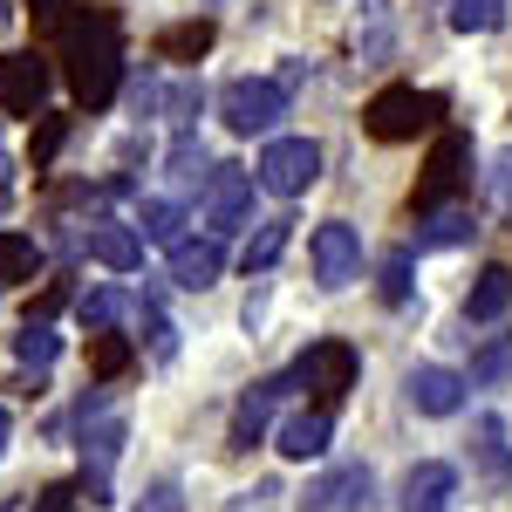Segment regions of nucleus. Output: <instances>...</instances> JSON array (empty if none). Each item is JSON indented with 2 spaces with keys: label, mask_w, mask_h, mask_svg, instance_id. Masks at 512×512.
<instances>
[{
  "label": "nucleus",
  "mask_w": 512,
  "mask_h": 512,
  "mask_svg": "<svg viewBox=\"0 0 512 512\" xmlns=\"http://www.w3.org/2000/svg\"><path fill=\"white\" fill-rule=\"evenodd\" d=\"M41 274V246L28 233H0V294Z\"/></svg>",
  "instance_id": "23"
},
{
  "label": "nucleus",
  "mask_w": 512,
  "mask_h": 512,
  "mask_svg": "<svg viewBox=\"0 0 512 512\" xmlns=\"http://www.w3.org/2000/svg\"><path fill=\"white\" fill-rule=\"evenodd\" d=\"M62 82L82 110H110L123 89V28L110 7H69L62 21Z\"/></svg>",
  "instance_id": "1"
},
{
  "label": "nucleus",
  "mask_w": 512,
  "mask_h": 512,
  "mask_svg": "<svg viewBox=\"0 0 512 512\" xmlns=\"http://www.w3.org/2000/svg\"><path fill=\"white\" fill-rule=\"evenodd\" d=\"M512 376V335H492V342H478L472 349V376H465V390H499Z\"/></svg>",
  "instance_id": "22"
},
{
  "label": "nucleus",
  "mask_w": 512,
  "mask_h": 512,
  "mask_svg": "<svg viewBox=\"0 0 512 512\" xmlns=\"http://www.w3.org/2000/svg\"><path fill=\"white\" fill-rule=\"evenodd\" d=\"M28 512H82V485H76V478H62V485H48V492H41V499H35Z\"/></svg>",
  "instance_id": "33"
},
{
  "label": "nucleus",
  "mask_w": 512,
  "mask_h": 512,
  "mask_svg": "<svg viewBox=\"0 0 512 512\" xmlns=\"http://www.w3.org/2000/svg\"><path fill=\"white\" fill-rule=\"evenodd\" d=\"M117 315H123V294L117 287H89L76 301V321L89 328V335H103V328H117Z\"/></svg>",
  "instance_id": "28"
},
{
  "label": "nucleus",
  "mask_w": 512,
  "mask_h": 512,
  "mask_svg": "<svg viewBox=\"0 0 512 512\" xmlns=\"http://www.w3.org/2000/svg\"><path fill=\"white\" fill-rule=\"evenodd\" d=\"M403 396H410L417 417H458V410H465V376L444 369V362H417V369L403 376Z\"/></svg>",
  "instance_id": "11"
},
{
  "label": "nucleus",
  "mask_w": 512,
  "mask_h": 512,
  "mask_svg": "<svg viewBox=\"0 0 512 512\" xmlns=\"http://www.w3.org/2000/svg\"><path fill=\"white\" fill-rule=\"evenodd\" d=\"M437 117H444V96H437V89L390 82V89H376V96H369V110H362V130H369L376 144H410L417 130H437Z\"/></svg>",
  "instance_id": "3"
},
{
  "label": "nucleus",
  "mask_w": 512,
  "mask_h": 512,
  "mask_svg": "<svg viewBox=\"0 0 512 512\" xmlns=\"http://www.w3.org/2000/svg\"><path fill=\"white\" fill-rule=\"evenodd\" d=\"M499 315H512V267H485L472 280V294H465V321L485 328V321H499Z\"/></svg>",
  "instance_id": "19"
},
{
  "label": "nucleus",
  "mask_w": 512,
  "mask_h": 512,
  "mask_svg": "<svg viewBox=\"0 0 512 512\" xmlns=\"http://www.w3.org/2000/svg\"><path fill=\"white\" fill-rule=\"evenodd\" d=\"M219 274H226V239L205 233V239H178V246H171V280H178L185 294H205Z\"/></svg>",
  "instance_id": "14"
},
{
  "label": "nucleus",
  "mask_w": 512,
  "mask_h": 512,
  "mask_svg": "<svg viewBox=\"0 0 512 512\" xmlns=\"http://www.w3.org/2000/svg\"><path fill=\"white\" fill-rule=\"evenodd\" d=\"M130 362H137L130 335H117V328L89 335V376H96V383H117V376H130Z\"/></svg>",
  "instance_id": "21"
},
{
  "label": "nucleus",
  "mask_w": 512,
  "mask_h": 512,
  "mask_svg": "<svg viewBox=\"0 0 512 512\" xmlns=\"http://www.w3.org/2000/svg\"><path fill=\"white\" fill-rule=\"evenodd\" d=\"M178 226H185V212H178L171 198H144V205H137V239H151V246H178Z\"/></svg>",
  "instance_id": "25"
},
{
  "label": "nucleus",
  "mask_w": 512,
  "mask_h": 512,
  "mask_svg": "<svg viewBox=\"0 0 512 512\" xmlns=\"http://www.w3.org/2000/svg\"><path fill=\"white\" fill-rule=\"evenodd\" d=\"M198 219L212 226V239L253 226V171L246 164H212L198 185Z\"/></svg>",
  "instance_id": "5"
},
{
  "label": "nucleus",
  "mask_w": 512,
  "mask_h": 512,
  "mask_svg": "<svg viewBox=\"0 0 512 512\" xmlns=\"http://www.w3.org/2000/svg\"><path fill=\"white\" fill-rule=\"evenodd\" d=\"M506 21V0H451V28L458 35H492Z\"/></svg>",
  "instance_id": "29"
},
{
  "label": "nucleus",
  "mask_w": 512,
  "mask_h": 512,
  "mask_svg": "<svg viewBox=\"0 0 512 512\" xmlns=\"http://www.w3.org/2000/svg\"><path fill=\"white\" fill-rule=\"evenodd\" d=\"M7 437H14V417L0 410V458H7Z\"/></svg>",
  "instance_id": "37"
},
{
  "label": "nucleus",
  "mask_w": 512,
  "mask_h": 512,
  "mask_svg": "<svg viewBox=\"0 0 512 512\" xmlns=\"http://www.w3.org/2000/svg\"><path fill=\"white\" fill-rule=\"evenodd\" d=\"M315 178H321V144H308V137H274L253 164V185L274 198H301Z\"/></svg>",
  "instance_id": "7"
},
{
  "label": "nucleus",
  "mask_w": 512,
  "mask_h": 512,
  "mask_svg": "<svg viewBox=\"0 0 512 512\" xmlns=\"http://www.w3.org/2000/svg\"><path fill=\"white\" fill-rule=\"evenodd\" d=\"M355 376H362L355 342H308V349L294 355V369H287V390H308L315 410H335L355 390Z\"/></svg>",
  "instance_id": "4"
},
{
  "label": "nucleus",
  "mask_w": 512,
  "mask_h": 512,
  "mask_svg": "<svg viewBox=\"0 0 512 512\" xmlns=\"http://www.w3.org/2000/svg\"><path fill=\"white\" fill-rule=\"evenodd\" d=\"M55 355H62V335H55L48 321H28V328L14 335V362H21V369H48Z\"/></svg>",
  "instance_id": "26"
},
{
  "label": "nucleus",
  "mask_w": 512,
  "mask_h": 512,
  "mask_svg": "<svg viewBox=\"0 0 512 512\" xmlns=\"http://www.w3.org/2000/svg\"><path fill=\"white\" fill-rule=\"evenodd\" d=\"M451 499H458V472H451L444 458H424V465L403 472L396 512H451Z\"/></svg>",
  "instance_id": "12"
},
{
  "label": "nucleus",
  "mask_w": 512,
  "mask_h": 512,
  "mask_svg": "<svg viewBox=\"0 0 512 512\" xmlns=\"http://www.w3.org/2000/svg\"><path fill=\"white\" fill-rule=\"evenodd\" d=\"M62 144H69V117L41 110V117H35V137H28V164H35V171H48V164L62 158Z\"/></svg>",
  "instance_id": "27"
},
{
  "label": "nucleus",
  "mask_w": 512,
  "mask_h": 512,
  "mask_svg": "<svg viewBox=\"0 0 512 512\" xmlns=\"http://www.w3.org/2000/svg\"><path fill=\"white\" fill-rule=\"evenodd\" d=\"M287 239H294V219H267L260 233L246 239V253H239V260H246V274H267L280 253H287Z\"/></svg>",
  "instance_id": "24"
},
{
  "label": "nucleus",
  "mask_w": 512,
  "mask_h": 512,
  "mask_svg": "<svg viewBox=\"0 0 512 512\" xmlns=\"http://www.w3.org/2000/svg\"><path fill=\"white\" fill-rule=\"evenodd\" d=\"M308 253H315V287H321V294H342V287L362 274V239H355L349 219H328V226H315Z\"/></svg>",
  "instance_id": "8"
},
{
  "label": "nucleus",
  "mask_w": 512,
  "mask_h": 512,
  "mask_svg": "<svg viewBox=\"0 0 512 512\" xmlns=\"http://www.w3.org/2000/svg\"><path fill=\"white\" fill-rule=\"evenodd\" d=\"M151 355H158V362H171V355H178V328H171L164 315H151Z\"/></svg>",
  "instance_id": "35"
},
{
  "label": "nucleus",
  "mask_w": 512,
  "mask_h": 512,
  "mask_svg": "<svg viewBox=\"0 0 512 512\" xmlns=\"http://www.w3.org/2000/svg\"><path fill=\"white\" fill-rule=\"evenodd\" d=\"M376 287H383V301H390V308L410 301V246H396L390 260H383V280H376Z\"/></svg>",
  "instance_id": "30"
},
{
  "label": "nucleus",
  "mask_w": 512,
  "mask_h": 512,
  "mask_svg": "<svg viewBox=\"0 0 512 512\" xmlns=\"http://www.w3.org/2000/svg\"><path fill=\"white\" fill-rule=\"evenodd\" d=\"M485 192H492V212H499V219H512V151H506V158H492Z\"/></svg>",
  "instance_id": "32"
},
{
  "label": "nucleus",
  "mask_w": 512,
  "mask_h": 512,
  "mask_svg": "<svg viewBox=\"0 0 512 512\" xmlns=\"http://www.w3.org/2000/svg\"><path fill=\"white\" fill-rule=\"evenodd\" d=\"M280 390H287V376H260L253 390L239 396V410H233V451H253L260 437H267V424H274V403Z\"/></svg>",
  "instance_id": "15"
},
{
  "label": "nucleus",
  "mask_w": 512,
  "mask_h": 512,
  "mask_svg": "<svg viewBox=\"0 0 512 512\" xmlns=\"http://www.w3.org/2000/svg\"><path fill=\"white\" fill-rule=\"evenodd\" d=\"M192 110H198V89H178V96H171V123H178L185 137H192Z\"/></svg>",
  "instance_id": "36"
},
{
  "label": "nucleus",
  "mask_w": 512,
  "mask_h": 512,
  "mask_svg": "<svg viewBox=\"0 0 512 512\" xmlns=\"http://www.w3.org/2000/svg\"><path fill=\"white\" fill-rule=\"evenodd\" d=\"M458 192H472V137L465 130H437L431 158H424V178L410 192V219H431L444 205H458Z\"/></svg>",
  "instance_id": "2"
},
{
  "label": "nucleus",
  "mask_w": 512,
  "mask_h": 512,
  "mask_svg": "<svg viewBox=\"0 0 512 512\" xmlns=\"http://www.w3.org/2000/svg\"><path fill=\"white\" fill-rule=\"evenodd\" d=\"M219 117H226V130H239V137H253V130H274L280 117H287V82L280 76H239L219 89Z\"/></svg>",
  "instance_id": "6"
},
{
  "label": "nucleus",
  "mask_w": 512,
  "mask_h": 512,
  "mask_svg": "<svg viewBox=\"0 0 512 512\" xmlns=\"http://www.w3.org/2000/svg\"><path fill=\"white\" fill-rule=\"evenodd\" d=\"M130 512H185V492H178L171 478H158V485H151V492H144Z\"/></svg>",
  "instance_id": "34"
},
{
  "label": "nucleus",
  "mask_w": 512,
  "mask_h": 512,
  "mask_svg": "<svg viewBox=\"0 0 512 512\" xmlns=\"http://www.w3.org/2000/svg\"><path fill=\"white\" fill-rule=\"evenodd\" d=\"M89 253H96L110 274H137V267H144V239H137V226H123V219H96V226H89Z\"/></svg>",
  "instance_id": "17"
},
{
  "label": "nucleus",
  "mask_w": 512,
  "mask_h": 512,
  "mask_svg": "<svg viewBox=\"0 0 512 512\" xmlns=\"http://www.w3.org/2000/svg\"><path fill=\"white\" fill-rule=\"evenodd\" d=\"M212 41H219V28L198 14V21H171V28H158L151 55H158V62H205V55H212Z\"/></svg>",
  "instance_id": "18"
},
{
  "label": "nucleus",
  "mask_w": 512,
  "mask_h": 512,
  "mask_svg": "<svg viewBox=\"0 0 512 512\" xmlns=\"http://www.w3.org/2000/svg\"><path fill=\"white\" fill-rule=\"evenodd\" d=\"M376 506V472L369 465H328V472L308 485V512H369Z\"/></svg>",
  "instance_id": "10"
},
{
  "label": "nucleus",
  "mask_w": 512,
  "mask_h": 512,
  "mask_svg": "<svg viewBox=\"0 0 512 512\" xmlns=\"http://www.w3.org/2000/svg\"><path fill=\"white\" fill-rule=\"evenodd\" d=\"M478 233V212L472 205H444L431 219H417V253H437V246H465Z\"/></svg>",
  "instance_id": "20"
},
{
  "label": "nucleus",
  "mask_w": 512,
  "mask_h": 512,
  "mask_svg": "<svg viewBox=\"0 0 512 512\" xmlns=\"http://www.w3.org/2000/svg\"><path fill=\"white\" fill-rule=\"evenodd\" d=\"M0 28H7V0H0Z\"/></svg>",
  "instance_id": "38"
},
{
  "label": "nucleus",
  "mask_w": 512,
  "mask_h": 512,
  "mask_svg": "<svg viewBox=\"0 0 512 512\" xmlns=\"http://www.w3.org/2000/svg\"><path fill=\"white\" fill-rule=\"evenodd\" d=\"M48 89H55V69L41 62L35 48L0 62V110H7V117H41V110H48Z\"/></svg>",
  "instance_id": "9"
},
{
  "label": "nucleus",
  "mask_w": 512,
  "mask_h": 512,
  "mask_svg": "<svg viewBox=\"0 0 512 512\" xmlns=\"http://www.w3.org/2000/svg\"><path fill=\"white\" fill-rule=\"evenodd\" d=\"M328 444H335V410H294L280 424V458H294V465L328 458Z\"/></svg>",
  "instance_id": "16"
},
{
  "label": "nucleus",
  "mask_w": 512,
  "mask_h": 512,
  "mask_svg": "<svg viewBox=\"0 0 512 512\" xmlns=\"http://www.w3.org/2000/svg\"><path fill=\"white\" fill-rule=\"evenodd\" d=\"M472 465H478V478H485V492H506L512 485V444H506V424L485 410V417H472Z\"/></svg>",
  "instance_id": "13"
},
{
  "label": "nucleus",
  "mask_w": 512,
  "mask_h": 512,
  "mask_svg": "<svg viewBox=\"0 0 512 512\" xmlns=\"http://www.w3.org/2000/svg\"><path fill=\"white\" fill-rule=\"evenodd\" d=\"M198 171H212L205 144H198V137H178V144H171V178H178V185H198Z\"/></svg>",
  "instance_id": "31"
}]
</instances>
